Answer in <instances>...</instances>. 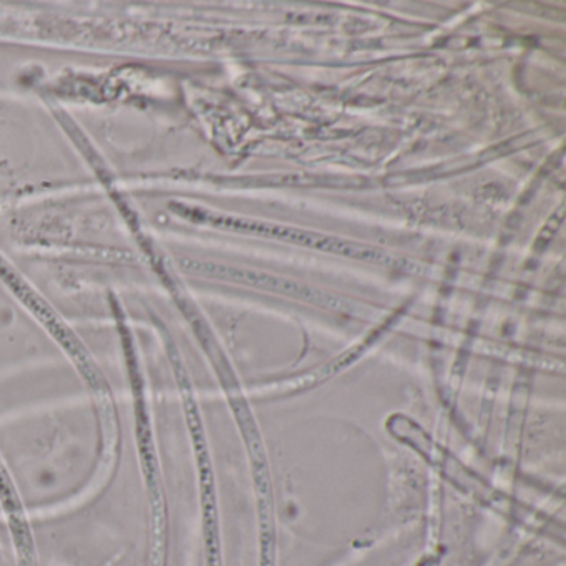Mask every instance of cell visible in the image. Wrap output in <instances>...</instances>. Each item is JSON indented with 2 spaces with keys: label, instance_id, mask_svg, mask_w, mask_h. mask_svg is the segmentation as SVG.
Listing matches in <instances>:
<instances>
[{
  "label": "cell",
  "instance_id": "cell-1",
  "mask_svg": "<svg viewBox=\"0 0 566 566\" xmlns=\"http://www.w3.org/2000/svg\"><path fill=\"white\" fill-rule=\"evenodd\" d=\"M112 407L62 402L0 419L2 490L72 499L107 475L117 430Z\"/></svg>",
  "mask_w": 566,
  "mask_h": 566
}]
</instances>
